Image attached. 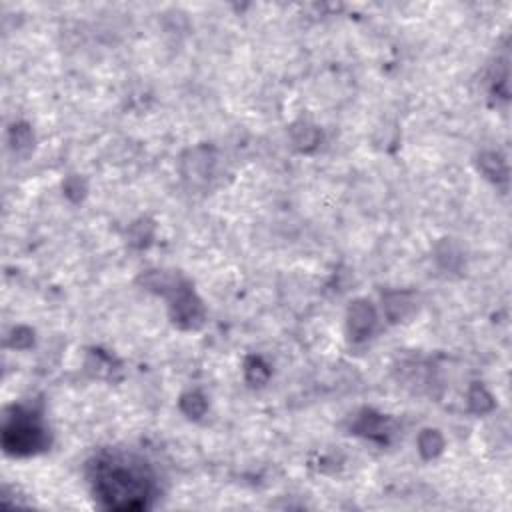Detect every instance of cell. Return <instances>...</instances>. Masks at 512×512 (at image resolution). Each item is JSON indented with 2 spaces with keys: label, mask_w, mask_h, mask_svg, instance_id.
Listing matches in <instances>:
<instances>
[{
  "label": "cell",
  "mask_w": 512,
  "mask_h": 512,
  "mask_svg": "<svg viewBox=\"0 0 512 512\" xmlns=\"http://www.w3.org/2000/svg\"><path fill=\"white\" fill-rule=\"evenodd\" d=\"M94 488L112 508H138L150 490V478L142 462L126 456H106L98 460Z\"/></svg>",
  "instance_id": "6da1fadb"
}]
</instances>
